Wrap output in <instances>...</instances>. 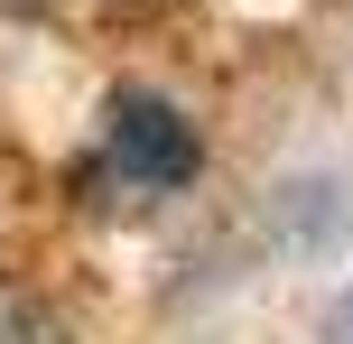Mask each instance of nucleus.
I'll return each mask as SVG.
<instances>
[{
    "mask_svg": "<svg viewBox=\"0 0 353 344\" xmlns=\"http://www.w3.org/2000/svg\"><path fill=\"white\" fill-rule=\"evenodd\" d=\"M195 168H205V140L186 103H168L159 84H121L103 103V177L121 196H186Z\"/></svg>",
    "mask_w": 353,
    "mask_h": 344,
    "instance_id": "nucleus-1",
    "label": "nucleus"
},
{
    "mask_svg": "<svg viewBox=\"0 0 353 344\" xmlns=\"http://www.w3.org/2000/svg\"><path fill=\"white\" fill-rule=\"evenodd\" d=\"M0 344H65V326H56L28 289H0Z\"/></svg>",
    "mask_w": 353,
    "mask_h": 344,
    "instance_id": "nucleus-2",
    "label": "nucleus"
},
{
    "mask_svg": "<svg viewBox=\"0 0 353 344\" xmlns=\"http://www.w3.org/2000/svg\"><path fill=\"white\" fill-rule=\"evenodd\" d=\"M316 344H353V289L335 298V307H325V335H316Z\"/></svg>",
    "mask_w": 353,
    "mask_h": 344,
    "instance_id": "nucleus-3",
    "label": "nucleus"
}]
</instances>
